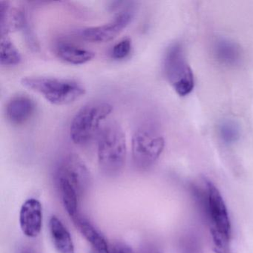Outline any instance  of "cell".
I'll return each instance as SVG.
<instances>
[{
    "mask_svg": "<svg viewBox=\"0 0 253 253\" xmlns=\"http://www.w3.org/2000/svg\"><path fill=\"white\" fill-rule=\"evenodd\" d=\"M21 84L28 89L41 94L49 103L57 106L71 104L86 92L81 83L72 79L52 77H25Z\"/></svg>",
    "mask_w": 253,
    "mask_h": 253,
    "instance_id": "3957f363",
    "label": "cell"
},
{
    "mask_svg": "<svg viewBox=\"0 0 253 253\" xmlns=\"http://www.w3.org/2000/svg\"><path fill=\"white\" fill-rule=\"evenodd\" d=\"M20 225L22 232L29 238H36L42 227V207L35 198L26 201L20 211Z\"/></svg>",
    "mask_w": 253,
    "mask_h": 253,
    "instance_id": "9c48e42d",
    "label": "cell"
},
{
    "mask_svg": "<svg viewBox=\"0 0 253 253\" xmlns=\"http://www.w3.org/2000/svg\"><path fill=\"white\" fill-rule=\"evenodd\" d=\"M205 189L194 188L195 201L208 220L216 253H230L231 229L229 213L218 189L210 180H204Z\"/></svg>",
    "mask_w": 253,
    "mask_h": 253,
    "instance_id": "6da1fadb",
    "label": "cell"
},
{
    "mask_svg": "<svg viewBox=\"0 0 253 253\" xmlns=\"http://www.w3.org/2000/svg\"><path fill=\"white\" fill-rule=\"evenodd\" d=\"M164 71L170 85L178 95H188L195 87V78L182 45L171 44L166 51Z\"/></svg>",
    "mask_w": 253,
    "mask_h": 253,
    "instance_id": "5b68a950",
    "label": "cell"
},
{
    "mask_svg": "<svg viewBox=\"0 0 253 253\" xmlns=\"http://www.w3.org/2000/svg\"><path fill=\"white\" fill-rule=\"evenodd\" d=\"M218 134L220 140L225 144H234L239 140L241 137V128L232 120H223L219 124Z\"/></svg>",
    "mask_w": 253,
    "mask_h": 253,
    "instance_id": "ac0fdd59",
    "label": "cell"
},
{
    "mask_svg": "<svg viewBox=\"0 0 253 253\" xmlns=\"http://www.w3.org/2000/svg\"><path fill=\"white\" fill-rule=\"evenodd\" d=\"M72 220L81 235L91 245V253H110L111 247L106 238L94 225L80 214Z\"/></svg>",
    "mask_w": 253,
    "mask_h": 253,
    "instance_id": "7c38bea8",
    "label": "cell"
},
{
    "mask_svg": "<svg viewBox=\"0 0 253 253\" xmlns=\"http://www.w3.org/2000/svg\"><path fill=\"white\" fill-rule=\"evenodd\" d=\"M110 253H134V252L126 244H116L111 247Z\"/></svg>",
    "mask_w": 253,
    "mask_h": 253,
    "instance_id": "44dd1931",
    "label": "cell"
},
{
    "mask_svg": "<svg viewBox=\"0 0 253 253\" xmlns=\"http://www.w3.org/2000/svg\"><path fill=\"white\" fill-rule=\"evenodd\" d=\"M57 175L66 178L74 186L80 198L86 193L91 186V173L77 154L69 153L63 157L59 164Z\"/></svg>",
    "mask_w": 253,
    "mask_h": 253,
    "instance_id": "ba28073f",
    "label": "cell"
},
{
    "mask_svg": "<svg viewBox=\"0 0 253 253\" xmlns=\"http://www.w3.org/2000/svg\"><path fill=\"white\" fill-rule=\"evenodd\" d=\"M28 26L26 11L11 8L8 1H0V35H8L14 31L24 30Z\"/></svg>",
    "mask_w": 253,
    "mask_h": 253,
    "instance_id": "30bf717a",
    "label": "cell"
},
{
    "mask_svg": "<svg viewBox=\"0 0 253 253\" xmlns=\"http://www.w3.org/2000/svg\"><path fill=\"white\" fill-rule=\"evenodd\" d=\"M56 54L63 61L72 65L85 64L95 57V53L92 51L67 42L57 44Z\"/></svg>",
    "mask_w": 253,
    "mask_h": 253,
    "instance_id": "4fadbf2b",
    "label": "cell"
},
{
    "mask_svg": "<svg viewBox=\"0 0 253 253\" xmlns=\"http://www.w3.org/2000/svg\"><path fill=\"white\" fill-rule=\"evenodd\" d=\"M16 253H37L36 250L30 246H23L20 247Z\"/></svg>",
    "mask_w": 253,
    "mask_h": 253,
    "instance_id": "7402d4cb",
    "label": "cell"
},
{
    "mask_svg": "<svg viewBox=\"0 0 253 253\" xmlns=\"http://www.w3.org/2000/svg\"><path fill=\"white\" fill-rule=\"evenodd\" d=\"M177 253H204L202 242L196 234H185L179 241Z\"/></svg>",
    "mask_w": 253,
    "mask_h": 253,
    "instance_id": "d6986e66",
    "label": "cell"
},
{
    "mask_svg": "<svg viewBox=\"0 0 253 253\" xmlns=\"http://www.w3.org/2000/svg\"><path fill=\"white\" fill-rule=\"evenodd\" d=\"M35 109L36 105L31 97L18 94L8 100L5 107V115L11 124L21 125L32 118Z\"/></svg>",
    "mask_w": 253,
    "mask_h": 253,
    "instance_id": "8fae6325",
    "label": "cell"
},
{
    "mask_svg": "<svg viewBox=\"0 0 253 253\" xmlns=\"http://www.w3.org/2000/svg\"><path fill=\"white\" fill-rule=\"evenodd\" d=\"M213 52L216 59L224 66H235L241 63L240 47L227 38H217L213 45Z\"/></svg>",
    "mask_w": 253,
    "mask_h": 253,
    "instance_id": "5bb4252c",
    "label": "cell"
},
{
    "mask_svg": "<svg viewBox=\"0 0 253 253\" xmlns=\"http://www.w3.org/2000/svg\"><path fill=\"white\" fill-rule=\"evenodd\" d=\"M164 146V137L157 130L145 126L139 127L131 140L134 166L140 170L149 169L159 159Z\"/></svg>",
    "mask_w": 253,
    "mask_h": 253,
    "instance_id": "8992f818",
    "label": "cell"
},
{
    "mask_svg": "<svg viewBox=\"0 0 253 253\" xmlns=\"http://www.w3.org/2000/svg\"><path fill=\"white\" fill-rule=\"evenodd\" d=\"M112 111L113 106L105 101H93L83 106L71 123V140L76 145L85 146L97 138L103 122Z\"/></svg>",
    "mask_w": 253,
    "mask_h": 253,
    "instance_id": "277c9868",
    "label": "cell"
},
{
    "mask_svg": "<svg viewBox=\"0 0 253 253\" xmlns=\"http://www.w3.org/2000/svg\"><path fill=\"white\" fill-rule=\"evenodd\" d=\"M57 178L65 210H66L71 218L73 219L79 214L78 213L79 195L74 186L66 178L58 175H57Z\"/></svg>",
    "mask_w": 253,
    "mask_h": 253,
    "instance_id": "2e32d148",
    "label": "cell"
},
{
    "mask_svg": "<svg viewBox=\"0 0 253 253\" xmlns=\"http://www.w3.org/2000/svg\"><path fill=\"white\" fill-rule=\"evenodd\" d=\"M49 231L54 247L59 253H75V245L70 232L56 216H52L50 218Z\"/></svg>",
    "mask_w": 253,
    "mask_h": 253,
    "instance_id": "9a60e30c",
    "label": "cell"
},
{
    "mask_svg": "<svg viewBox=\"0 0 253 253\" xmlns=\"http://www.w3.org/2000/svg\"><path fill=\"white\" fill-rule=\"evenodd\" d=\"M97 140L99 167L109 177L118 175L126 158V141L124 130L116 121L105 124Z\"/></svg>",
    "mask_w": 253,
    "mask_h": 253,
    "instance_id": "7a4b0ae2",
    "label": "cell"
},
{
    "mask_svg": "<svg viewBox=\"0 0 253 253\" xmlns=\"http://www.w3.org/2000/svg\"><path fill=\"white\" fill-rule=\"evenodd\" d=\"M132 44L130 38H126L115 44L111 51V57L115 60H124L131 53Z\"/></svg>",
    "mask_w": 253,
    "mask_h": 253,
    "instance_id": "ffe728a7",
    "label": "cell"
},
{
    "mask_svg": "<svg viewBox=\"0 0 253 253\" xmlns=\"http://www.w3.org/2000/svg\"><path fill=\"white\" fill-rule=\"evenodd\" d=\"M22 55L8 35L1 36L0 63L2 66H13L20 64Z\"/></svg>",
    "mask_w": 253,
    "mask_h": 253,
    "instance_id": "e0dca14e",
    "label": "cell"
},
{
    "mask_svg": "<svg viewBox=\"0 0 253 253\" xmlns=\"http://www.w3.org/2000/svg\"><path fill=\"white\" fill-rule=\"evenodd\" d=\"M146 253H161V252L160 251V250H158V249L152 248V249H149V250H147V251H146Z\"/></svg>",
    "mask_w": 253,
    "mask_h": 253,
    "instance_id": "603a6c76",
    "label": "cell"
},
{
    "mask_svg": "<svg viewBox=\"0 0 253 253\" xmlns=\"http://www.w3.org/2000/svg\"><path fill=\"white\" fill-rule=\"evenodd\" d=\"M133 18L134 11L131 8H123L108 23L81 31V38L94 43L109 42L117 38L129 25Z\"/></svg>",
    "mask_w": 253,
    "mask_h": 253,
    "instance_id": "52a82bcc",
    "label": "cell"
}]
</instances>
